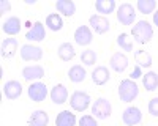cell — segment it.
Listing matches in <instances>:
<instances>
[{
  "label": "cell",
  "mask_w": 158,
  "mask_h": 126,
  "mask_svg": "<svg viewBox=\"0 0 158 126\" xmlns=\"http://www.w3.org/2000/svg\"><path fill=\"white\" fill-rule=\"evenodd\" d=\"M56 126H76V115L70 110H62L56 118Z\"/></svg>",
  "instance_id": "20"
},
{
  "label": "cell",
  "mask_w": 158,
  "mask_h": 126,
  "mask_svg": "<svg viewBox=\"0 0 158 126\" xmlns=\"http://www.w3.org/2000/svg\"><path fill=\"white\" fill-rule=\"evenodd\" d=\"M89 24H90V27L95 30V33L98 35H103V33H106L111 27V24L109 21L104 18V16H100V14H94V16H90L89 19Z\"/></svg>",
  "instance_id": "9"
},
{
  "label": "cell",
  "mask_w": 158,
  "mask_h": 126,
  "mask_svg": "<svg viewBox=\"0 0 158 126\" xmlns=\"http://www.w3.org/2000/svg\"><path fill=\"white\" fill-rule=\"evenodd\" d=\"M22 93V85L18 81H8L3 85V95L6 99H18Z\"/></svg>",
  "instance_id": "11"
},
{
  "label": "cell",
  "mask_w": 158,
  "mask_h": 126,
  "mask_svg": "<svg viewBox=\"0 0 158 126\" xmlns=\"http://www.w3.org/2000/svg\"><path fill=\"white\" fill-rule=\"evenodd\" d=\"M51 99H52V103H54V104H63L65 101L68 99V90H67V87L62 85V84L56 85L51 90Z\"/></svg>",
  "instance_id": "15"
},
{
  "label": "cell",
  "mask_w": 158,
  "mask_h": 126,
  "mask_svg": "<svg viewBox=\"0 0 158 126\" xmlns=\"http://www.w3.org/2000/svg\"><path fill=\"white\" fill-rule=\"evenodd\" d=\"M22 77L25 81H38L44 77V69L40 65H32V66H25L22 69Z\"/></svg>",
  "instance_id": "13"
},
{
  "label": "cell",
  "mask_w": 158,
  "mask_h": 126,
  "mask_svg": "<svg viewBox=\"0 0 158 126\" xmlns=\"http://www.w3.org/2000/svg\"><path fill=\"white\" fill-rule=\"evenodd\" d=\"M46 25H48L52 32H59V30H62V27H63V21H62L60 14H57V13H52V14H49V16L46 18Z\"/></svg>",
  "instance_id": "27"
},
{
  "label": "cell",
  "mask_w": 158,
  "mask_h": 126,
  "mask_svg": "<svg viewBox=\"0 0 158 126\" xmlns=\"http://www.w3.org/2000/svg\"><path fill=\"white\" fill-rule=\"evenodd\" d=\"M94 40V35H92V30L87 27V25H81L77 27L76 32H74V41L79 44V46H89Z\"/></svg>",
  "instance_id": "10"
},
{
  "label": "cell",
  "mask_w": 158,
  "mask_h": 126,
  "mask_svg": "<svg viewBox=\"0 0 158 126\" xmlns=\"http://www.w3.org/2000/svg\"><path fill=\"white\" fill-rule=\"evenodd\" d=\"M142 84H144L147 92H155L158 88V74L153 73V71L146 73V76L142 77Z\"/></svg>",
  "instance_id": "24"
},
{
  "label": "cell",
  "mask_w": 158,
  "mask_h": 126,
  "mask_svg": "<svg viewBox=\"0 0 158 126\" xmlns=\"http://www.w3.org/2000/svg\"><path fill=\"white\" fill-rule=\"evenodd\" d=\"M131 36L135 38L136 43L147 44L153 36V29L147 21H139L136 25H133V29H131Z\"/></svg>",
  "instance_id": "1"
},
{
  "label": "cell",
  "mask_w": 158,
  "mask_h": 126,
  "mask_svg": "<svg viewBox=\"0 0 158 126\" xmlns=\"http://www.w3.org/2000/svg\"><path fill=\"white\" fill-rule=\"evenodd\" d=\"M141 120H142V113H141V110H139L138 107H135V106L125 109L123 113H122V121H123L127 126H136L138 123H141Z\"/></svg>",
  "instance_id": "8"
},
{
  "label": "cell",
  "mask_w": 158,
  "mask_h": 126,
  "mask_svg": "<svg viewBox=\"0 0 158 126\" xmlns=\"http://www.w3.org/2000/svg\"><path fill=\"white\" fill-rule=\"evenodd\" d=\"M136 6H138L139 13H142V14H150L156 8V2L155 0H138Z\"/></svg>",
  "instance_id": "28"
},
{
  "label": "cell",
  "mask_w": 158,
  "mask_h": 126,
  "mask_svg": "<svg viewBox=\"0 0 158 126\" xmlns=\"http://www.w3.org/2000/svg\"><path fill=\"white\" fill-rule=\"evenodd\" d=\"M153 24L158 27V11H155V13H153Z\"/></svg>",
  "instance_id": "35"
},
{
  "label": "cell",
  "mask_w": 158,
  "mask_h": 126,
  "mask_svg": "<svg viewBox=\"0 0 158 126\" xmlns=\"http://www.w3.org/2000/svg\"><path fill=\"white\" fill-rule=\"evenodd\" d=\"M79 126H98V124L92 115H84L79 118Z\"/></svg>",
  "instance_id": "31"
},
{
  "label": "cell",
  "mask_w": 158,
  "mask_h": 126,
  "mask_svg": "<svg viewBox=\"0 0 158 126\" xmlns=\"http://www.w3.org/2000/svg\"><path fill=\"white\" fill-rule=\"evenodd\" d=\"M81 61L84 63V65H87V66L95 65V63H97V54H95V50H92V49L84 50V52L81 54Z\"/></svg>",
  "instance_id": "30"
},
{
  "label": "cell",
  "mask_w": 158,
  "mask_h": 126,
  "mask_svg": "<svg viewBox=\"0 0 158 126\" xmlns=\"http://www.w3.org/2000/svg\"><path fill=\"white\" fill-rule=\"evenodd\" d=\"M141 76H142V68L136 65V66L133 68V71H131V74H130V79H131V81H136V79L141 77Z\"/></svg>",
  "instance_id": "33"
},
{
  "label": "cell",
  "mask_w": 158,
  "mask_h": 126,
  "mask_svg": "<svg viewBox=\"0 0 158 126\" xmlns=\"http://www.w3.org/2000/svg\"><path fill=\"white\" fill-rule=\"evenodd\" d=\"M111 68L117 73H123L128 66V57L122 52H115L112 57H111Z\"/></svg>",
  "instance_id": "14"
},
{
  "label": "cell",
  "mask_w": 158,
  "mask_h": 126,
  "mask_svg": "<svg viewBox=\"0 0 158 126\" xmlns=\"http://www.w3.org/2000/svg\"><path fill=\"white\" fill-rule=\"evenodd\" d=\"M10 10H11V3L8 0H2V2H0V14H3V13H6Z\"/></svg>",
  "instance_id": "34"
},
{
  "label": "cell",
  "mask_w": 158,
  "mask_h": 126,
  "mask_svg": "<svg viewBox=\"0 0 158 126\" xmlns=\"http://www.w3.org/2000/svg\"><path fill=\"white\" fill-rule=\"evenodd\" d=\"M109 77H111V74L106 66H97L94 69V73H92V81L97 85H104L109 81Z\"/></svg>",
  "instance_id": "18"
},
{
  "label": "cell",
  "mask_w": 158,
  "mask_h": 126,
  "mask_svg": "<svg viewBox=\"0 0 158 126\" xmlns=\"http://www.w3.org/2000/svg\"><path fill=\"white\" fill-rule=\"evenodd\" d=\"M149 113L153 117H158V98L149 101Z\"/></svg>",
  "instance_id": "32"
},
{
  "label": "cell",
  "mask_w": 158,
  "mask_h": 126,
  "mask_svg": "<svg viewBox=\"0 0 158 126\" xmlns=\"http://www.w3.org/2000/svg\"><path fill=\"white\" fill-rule=\"evenodd\" d=\"M21 57L25 61H38L43 57V49L40 46H32V44H24L21 47Z\"/></svg>",
  "instance_id": "6"
},
{
  "label": "cell",
  "mask_w": 158,
  "mask_h": 126,
  "mask_svg": "<svg viewBox=\"0 0 158 126\" xmlns=\"http://www.w3.org/2000/svg\"><path fill=\"white\" fill-rule=\"evenodd\" d=\"M85 76H87V73H85V69L82 68V65H74V66H71L70 71H68V77H70V81L74 82V84L82 82V81L85 79Z\"/></svg>",
  "instance_id": "23"
},
{
  "label": "cell",
  "mask_w": 158,
  "mask_h": 126,
  "mask_svg": "<svg viewBox=\"0 0 158 126\" xmlns=\"http://www.w3.org/2000/svg\"><path fill=\"white\" fill-rule=\"evenodd\" d=\"M30 126H48L49 123V115L44 110H35L29 120Z\"/></svg>",
  "instance_id": "22"
},
{
  "label": "cell",
  "mask_w": 158,
  "mask_h": 126,
  "mask_svg": "<svg viewBox=\"0 0 158 126\" xmlns=\"http://www.w3.org/2000/svg\"><path fill=\"white\" fill-rule=\"evenodd\" d=\"M111 112H112V107H111V103L106 98H98L94 103V106H92V113L100 120L108 118L111 115Z\"/></svg>",
  "instance_id": "5"
},
{
  "label": "cell",
  "mask_w": 158,
  "mask_h": 126,
  "mask_svg": "<svg viewBox=\"0 0 158 126\" xmlns=\"http://www.w3.org/2000/svg\"><path fill=\"white\" fill-rule=\"evenodd\" d=\"M136 19V11L133 8V5L130 3H122L117 8V21L122 25H131Z\"/></svg>",
  "instance_id": "3"
},
{
  "label": "cell",
  "mask_w": 158,
  "mask_h": 126,
  "mask_svg": "<svg viewBox=\"0 0 158 126\" xmlns=\"http://www.w3.org/2000/svg\"><path fill=\"white\" fill-rule=\"evenodd\" d=\"M70 106L76 110V112H84L89 106H90V96L85 92H74L70 96Z\"/></svg>",
  "instance_id": "4"
},
{
  "label": "cell",
  "mask_w": 158,
  "mask_h": 126,
  "mask_svg": "<svg viewBox=\"0 0 158 126\" xmlns=\"http://www.w3.org/2000/svg\"><path fill=\"white\" fill-rule=\"evenodd\" d=\"M2 30L6 35H18L21 32V19L16 16L8 18L3 24H2Z\"/></svg>",
  "instance_id": "16"
},
{
  "label": "cell",
  "mask_w": 158,
  "mask_h": 126,
  "mask_svg": "<svg viewBox=\"0 0 158 126\" xmlns=\"http://www.w3.org/2000/svg\"><path fill=\"white\" fill-rule=\"evenodd\" d=\"M44 38H46V30H44L43 22H40V21H36L33 24L32 30L25 33V40H29V41H43Z\"/></svg>",
  "instance_id": "12"
},
{
  "label": "cell",
  "mask_w": 158,
  "mask_h": 126,
  "mask_svg": "<svg viewBox=\"0 0 158 126\" xmlns=\"http://www.w3.org/2000/svg\"><path fill=\"white\" fill-rule=\"evenodd\" d=\"M117 44L120 46L123 50L130 52V50H133V43H131V38L128 33H120L117 36Z\"/></svg>",
  "instance_id": "29"
},
{
  "label": "cell",
  "mask_w": 158,
  "mask_h": 126,
  "mask_svg": "<svg viewBox=\"0 0 158 126\" xmlns=\"http://www.w3.org/2000/svg\"><path fill=\"white\" fill-rule=\"evenodd\" d=\"M95 8L101 14H111L115 10V2L114 0H97L95 2Z\"/></svg>",
  "instance_id": "26"
},
{
  "label": "cell",
  "mask_w": 158,
  "mask_h": 126,
  "mask_svg": "<svg viewBox=\"0 0 158 126\" xmlns=\"http://www.w3.org/2000/svg\"><path fill=\"white\" fill-rule=\"evenodd\" d=\"M139 95V87L136 85L135 81L131 79H123L118 85V96L123 103H131V101H135L136 96Z\"/></svg>",
  "instance_id": "2"
},
{
  "label": "cell",
  "mask_w": 158,
  "mask_h": 126,
  "mask_svg": "<svg viewBox=\"0 0 158 126\" xmlns=\"http://www.w3.org/2000/svg\"><path fill=\"white\" fill-rule=\"evenodd\" d=\"M27 93H29V98L32 101H35V103H41V101H44L46 96H48V87L43 82H33L29 87Z\"/></svg>",
  "instance_id": "7"
},
{
  "label": "cell",
  "mask_w": 158,
  "mask_h": 126,
  "mask_svg": "<svg viewBox=\"0 0 158 126\" xmlns=\"http://www.w3.org/2000/svg\"><path fill=\"white\" fill-rule=\"evenodd\" d=\"M56 8H57L59 13H62L63 16H68V18H71L76 13V5H74V2H71V0H57Z\"/></svg>",
  "instance_id": "19"
},
{
  "label": "cell",
  "mask_w": 158,
  "mask_h": 126,
  "mask_svg": "<svg viewBox=\"0 0 158 126\" xmlns=\"http://www.w3.org/2000/svg\"><path fill=\"white\" fill-rule=\"evenodd\" d=\"M57 54H59L60 60H63V61H70V60H73V58H74L76 50H74L73 44H70V43H63V44H60V46H59Z\"/></svg>",
  "instance_id": "21"
},
{
  "label": "cell",
  "mask_w": 158,
  "mask_h": 126,
  "mask_svg": "<svg viewBox=\"0 0 158 126\" xmlns=\"http://www.w3.org/2000/svg\"><path fill=\"white\" fill-rule=\"evenodd\" d=\"M135 61L141 68H149L152 66V55L146 50H136L135 52Z\"/></svg>",
  "instance_id": "25"
},
{
  "label": "cell",
  "mask_w": 158,
  "mask_h": 126,
  "mask_svg": "<svg viewBox=\"0 0 158 126\" xmlns=\"http://www.w3.org/2000/svg\"><path fill=\"white\" fill-rule=\"evenodd\" d=\"M18 50V40L16 38H5L2 41V57L11 58Z\"/></svg>",
  "instance_id": "17"
}]
</instances>
